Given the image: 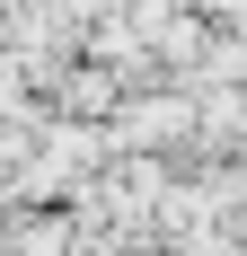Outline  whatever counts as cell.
Here are the masks:
<instances>
[{"instance_id":"6da1fadb","label":"cell","mask_w":247,"mask_h":256,"mask_svg":"<svg viewBox=\"0 0 247 256\" xmlns=\"http://www.w3.org/2000/svg\"><path fill=\"white\" fill-rule=\"evenodd\" d=\"M71 221H26V238H18V256H71Z\"/></svg>"}]
</instances>
